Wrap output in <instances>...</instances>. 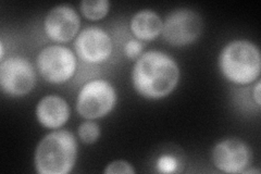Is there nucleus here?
<instances>
[{
    "label": "nucleus",
    "instance_id": "nucleus-1",
    "mask_svg": "<svg viewBox=\"0 0 261 174\" xmlns=\"http://www.w3.org/2000/svg\"><path fill=\"white\" fill-rule=\"evenodd\" d=\"M179 80V68L169 55L150 51L138 58L132 82L136 92L147 99L165 98L173 92Z\"/></svg>",
    "mask_w": 261,
    "mask_h": 174
},
{
    "label": "nucleus",
    "instance_id": "nucleus-2",
    "mask_svg": "<svg viewBox=\"0 0 261 174\" xmlns=\"http://www.w3.org/2000/svg\"><path fill=\"white\" fill-rule=\"evenodd\" d=\"M77 143L70 131L58 130L47 134L35 152V169L40 174H68L74 168Z\"/></svg>",
    "mask_w": 261,
    "mask_h": 174
},
{
    "label": "nucleus",
    "instance_id": "nucleus-3",
    "mask_svg": "<svg viewBox=\"0 0 261 174\" xmlns=\"http://www.w3.org/2000/svg\"><path fill=\"white\" fill-rule=\"evenodd\" d=\"M219 68L227 81L241 85L249 84L260 76L259 48L249 40H233L220 53Z\"/></svg>",
    "mask_w": 261,
    "mask_h": 174
},
{
    "label": "nucleus",
    "instance_id": "nucleus-4",
    "mask_svg": "<svg viewBox=\"0 0 261 174\" xmlns=\"http://www.w3.org/2000/svg\"><path fill=\"white\" fill-rule=\"evenodd\" d=\"M117 104V92L106 80H94L86 83L76 99V110L87 120L99 119L112 111Z\"/></svg>",
    "mask_w": 261,
    "mask_h": 174
},
{
    "label": "nucleus",
    "instance_id": "nucleus-5",
    "mask_svg": "<svg viewBox=\"0 0 261 174\" xmlns=\"http://www.w3.org/2000/svg\"><path fill=\"white\" fill-rule=\"evenodd\" d=\"M36 64L40 76L47 82L62 84L74 76L76 58L68 47L51 45L38 54Z\"/></svg>",
    "mask_w": 261,
    "mask_h": 174
},
{
    "label": "nucleus",
    "instance_id": "nucleus-6",
    "mask_svg": "<svg viewBox=\"0 0 261 174\" xmlns=\"http://www.w3.org/2000/svg\"><path fill=\"white\" fill-rule=\"evenodd\" d=\"M202 32L201 16L189 8L171 12L163 22L162 36L173 46H186L197 39Z\"/></svg>",
    "mask_w": 261,
    "mask_h": 174
},
{
    "label": "nucleus",
    "instance_id": "nucleus-7",
    "mask_svg": "<svg viewBox=\"0 0 261 174\" xmlns=\"http://www.w3.org/2000/svg\"><path fill=\"white\" fill-rule=\"evenodd\" d=\"M36 84L33 64L23 57H10L0 63V86L11 97L29 94Z\"/></svg>",
    "mask_w": 261,
    "mask_h": 174
},
{
    "label": "nucleus",
    "instance_id": "nucleus-8",
    "mask_svg": "<svg viewBox=\"0 0 261 174\" xmlns=\"http://www.w3.org/2000/svg\"><path fill=\"white\" fill-rule=\"evenodd\" d=\"M74 48L81 60L99 64L109 59L112 54V40L105 30L88 27L77 35Z\"/></svg>",
    "mask_w": 261,
    "mask_h": 174
},
{
    "label": "nucleus",
    "instance_id": "nucleus-9",
    "mask_svg": "<svg viewBox=\"0 0 261 174\" xmlns=\"http://www.w3.org/2000/svg\"><path fill=\"white\" fill-rule=\"evenodd\" d=\"M80 15L73 7L59 5L48 12L44 22L46 35L57 43H68L80 31Z\"/></svg>",
    "mask_w": 261,
    "mask_h": 174
},
{
    "label": "nucleus",
    "instance_id": "nucleus-10",
    "mask_svg": "<svg viewBox=\"0 0 261 174\" xmlns=\"http://www.w3.org/2000/svg\"><path fill=\"white\" fill-rule=\"evenodd\" d=\"M212 160L216 167L224 173H243L250 161V151L243 140L226 138L215 146Z\"/></svg>",
    "mask_w": 261,
    "mask_h": 174
},
{
    "label": "nucleus",
    "instance_id": "nucleus-11",
    "mask_svg": "<svg viewBox=\"0 0 261 174\" xmlns=\"http://www.w3.org/2000/svg\"><path fill=\"white\" fill-rule=\"evenodd\" d=\"M38 122L47 129H59L70 118V107L60 96L48 95L39 101L36 107Z\"/></svg>",
    "mask_w": 261,
    "mask_h": 174
},
{
    "label": "nucleus",
    "instance_id": "nucleus-12",
    "mask_svg": "<svg viewBox=\"0 0 261 174\" xmlns=\"http://www.w3.org/2000/svg\"><path fill=\"white\" fill-rule=\"evenodd\" d=\"M163 22L159 14L149 9H144L134 14L130 20V30L136 38L152 40L162 32Z\"/></svg>",
    "mask_w": 261,
    "mask_h": 174
},
{
    "label": "nucleus",
    "instance_id": "nucleus-13",
    "mask_svg": "<svg viewBox=\"0 0 261 174\" xmlns=\"http://www.w3.org/2000/svg\"><path fill=\"white\" fill-rule=\"evenodd\" d=\"M81 11L88 20H100L108 14L110 3L108 0H83L80 4Z\"/></svg>",
    "mask_w": 261,
    "mask_h": 174
},
{
    "label": "nucleus",
    "instance_id": "nucleus-14",
    "mask_svg": "<svg viewBox=\"0 0 261 174\" xmlns=\"http://www.w3.org/2000/svg\"><path fill=\"white\" fill-rule=\"evenodd\" d=\"M77 133L82 143L94 144L100 136V127L96 122L86 121L79 127Z\"/></svg>",
    "mask_w": 261,
    "mask_h": 174
},
{
    "label": "nucleus",
    "instance_id": "nucleus-15",
    "mask_svg": "<svg viewBox=\"0 0 261 174\" xmlns=\"http://www.w3.org/2000/svg\"><path fill=\"white\" fill-rule=\"evenodd\" d=\"M103 172L106 174H134L135 170L128 162L124 160H117L109 163Z\"/></svg>",
    "mask_w": 261,
    "mask_h": 174
},
{
    "label": "nucleus",
    "instance_id": "nucleus-16",
    "mask_svg": "<svg viewBox=\"0 0 261 174\" xmlns=\"http://www.w3.org/2000/svg\"><path fill=\"white\" fill-rule=\"evenodd\" d=\"M157 170L161 173H173L176 172L177 160L170 155L161 156L157 160Z\"/></svg>",
    "mask_w": 261,
    "mask_h": 174
},
{
    "label": "nucleus",
    "instance_id": "nucleus-17",
    "mask_svg": "<svg viewBox=\"0 0 261 174\" xmlns=\"http://www.w3.org/2000/svg\"><path fill=\"white\" fill-rule=\"evenodd\" d=\"M144 45L141 40L130 39L124 46V54L128 59H136L142 56Z\"/></svg>",
    "mask_w": 261,
    "mask_h": 174
},
{
    "label": "nucleus",
    "instance_id": "nucleus-18",
    "mask_svg": "<svg viewBox=\"0 0 261 174\" xmlns=\"http://www.w3.org/2000/svg\"><path fill=\"white\" fill-rule=\"evenodd\" d=\"M260 88H261V82L258 81L256 83L254 90H252V95H254V99H255V102H256L258 107H260V104H261V101H260Z\"/></svg>",
    "mask_w": 261,
    "mask_h": 174
}]
</instances>
